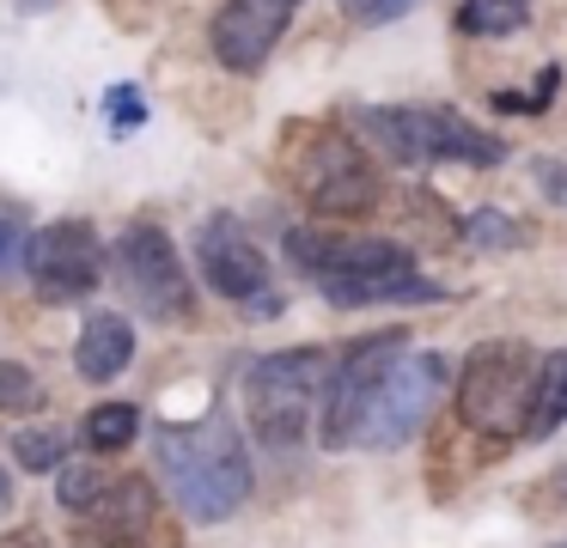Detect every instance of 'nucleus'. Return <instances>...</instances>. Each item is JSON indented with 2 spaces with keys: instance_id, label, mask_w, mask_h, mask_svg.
Listing matches in <instances>:
<instances>
[{
  "instance_id": "f257e3e1",
  "label": "nucleus",
  "mask_w": 567,
  "mask_h": 548,
  "mask_svg": "<svg viewBox=\"0 0 567 548\" xmlns=\"http://www.w3.org/2000/svg\"><path fill=\"white\" fill-rule=\"evenodd\" d=\"M293 268L342 311L360 304H433L445 299L440 280L421 275L415 250L396 238H360V231H330V226H293L287 231Z\"/></svg>"
},
{
  "instance_id": "f03ea898",
  "label": "nucleus",
  "mask_w": 567,
  "mask_h": 548,
  "mask_svg": "<svg viewBox=\"0 0 567 548\" xmlns=\"http://www.w3.org/2000/svg\"><path fill=\"white\" fill-rule=\"evenodd\" d=\"M153 463H159L165 487H172L177 511L189 524H220L250 499V445L226 409L202 414V421H165L153 433Z\"/></svg>"
},
{
  "instance_id": "7ed1b4c3",
  "label": "nucleus",
  "mask_w": 567,
  "mask_h": 548,
  "mask_svg": "<svg viewBox=\"0 0 567 548\" xmlns=\"http://www.w3.org/2000/svg\"><path fill=\"white\" fill-rule=\"evenodd\" d=\"M55 499L68 511L74 548H172L165 542V506L147 475L104 469V463H62Z\"/></svg>"
},
{
  "instance_id": "20e7f679",
  "label": "nucleus",
  "mask_w": 567,
  "mask_h": 548,
  "mask_svg": "<svg viewBox=\"0 0 567 548\" xmlns=\"http://www.w3.org/2000/svg\"><path fill=\"white\" fill-rule=\"evenodd\" d=\"M360 128L391 165L433 170V165H501L506 141L488 128H476L470 116H457L452 104H372L360 110Z\"/></svg>"
},
{
  "instance_id": "39448f33",
  "label": "nucleus",
  "mask_w": 567,
  "mask_h": 548,
  "mask_svg": "<svg viewBox=\"0 0 567 548\" xmlns=\"http://www.w3.org/2000/svg\"><path fill=\"white\" fill-rule=\"evenodd\" d=\"M330 360L336 353L323 348H281V353H262L245 372V421L269 451H293L306 438H318V402H323Z\"/></svg>"
},
{
  "instance_id": "423d86ee",
  "label": "nucleus",
  "mask_w": 567,
  "mask_h": 548,
  "mask_svg": "<svg viewBox=\"0 0 567 548\" xmlns=\"http://www.w3.org/2000/svg\"><path fill=\"white\" fill-rule=\"evenodd\" d=\"M281 170L299 189V201L323 219H360L372 201H379V177H372V158L360 153L354 134L342 128H311V122H293L281 146Z\"/></svg>"
},
{
  "instance_id": "0eeeda50",
  "label": "nucleus",
  "mask_w": 567,
  "mask_h": 548,
  "mask_svg": "<svg viewBox=\"0 0 567 548\" xmlns=\"http://www.w3.org/2000/svg\"><path fill=\"white\" fill-rule=\"evenodd\" d=\"M537 365L543 353H530L525 341L470 348L464 372H457V421L488 438H518L530 414V390H537Z\"/></svg>"
},
{
  "instance_id": "6e6552de",
  "label": "nucleus",
  "mask_w": 567,
  "mask_h": 548,
  "mask_svg": "<svg viewBox=\"0 0 567 548\" xmlns=\"http://www.w3.org/2000/svg\"><path fill=\"white\" fill-rule=\"evenodd\" d=\"M111 280L123 287V299L141 317H159V323H196V287H189V268L177 256V244L165 238L153 219L123 226V238L111 244Z\"/></svg>"
},
{
  "instance_id": "1a4fd4ad",
  "label": "nucleus",
  "mask_w": 567,
  "mask_h": 548,
  "mask_svg": "<svg viewBox=\"0 0 567 548\" xmlns=\"http://www.w3.org/2000/svg\"><path fill=\"white\" fill-rule=\"evenodd\" d=\"M409 353V329H384V335H360L348 341L330 360V378H323V402H318V445L323 451H348L360 445V426H367V409L379 396V384L391 378V365Z\"/></svg>"
},
{
  "instance_id": "9d476101",
  "label": "nucleus",
  "mask_w": 567,
  "mask_h": 548,
  "mask_svg": "<svg viewBox=\"0 0 567 548\" xmlns=\"http://www.w3.org/2000/svg\"><path fill=\"white\" fill-rule=\"evenodd\" d=\"M445 378H452V360H445V353H433V348L415 353V348H409L403 360L391 365V378L379 384V396H372L367 426H360V445H367V451L409 445V438L421 433V421L440 409Z\"/></svg>"
},
{
  "instance_id": "9b49d317",
  "label": "nucleus",
  "mask_w": 567,
  "mask_h": 548,
  "mask_svg": "<svg viewBox=\"0 0 567 548\" xmlns=\"http://www.w3.org/2000/svg\"><path fill=\"white\" fill-rule=\"evenodd\" d=\"M31 292L43 304H80L99 292V280L111 275V256H104L92 219H50V226L31 238Z\"/></svg>"
},
{
  "instance_id": "f8f14e48",
  "label": "nucleus",
  "mask_w": 567,
  "mask_h": 548,
  "mask_svg": "<svg viewBox=\"0 0 567 548\" xmlns=\"http://www.w3.org/2000/svg\"><path fill=\"white\" fill-rule=\"evenodd\" d=\"M196 268L202 280H208L220 299H238V304H269V256H262V244L250 238L245 226H238L233 214H214L208 226L196 231Z\"/></svg>"
},
{
  "instance_id": "ddd939ff",
  "label": "nucleus",
  "mask_w": 567,
  "mask_h": 548,
  "mask_svg": "<svg viewBox=\"0 0 567 548\" xmlns=\"http://www.w3.org/2000/svg\"><path fill=\"white\" fill-rule=\"evenodd\" d=\"M299 7H306V0H226L208 24V43H214V55H220V68L257 73L262 61L275 55V43L287 37V24H293Z\"/></svg>"
},
{
  "instance_id": "4468645a",
  "label": "nucleus",
  "mask_w": 567,
  "mask_h": 548,
  "mask_svg": "<svg viewBox=\"0 0 567 548\" xmlns=\"http://www.w3.org/2000/svg\"><path fill=\"white\" fill-rule=\"evenodd\" d=\"M128 360H135V323L123 311H92L74 341V372L86 384H111L128 372Z\"/></svg>"
},
{
  "instance_id": "2eb2a0df",
  "label": "nucleus",
  "mask_w": 567,
  "mask_h": 548,
  "mask_svg": "<svg viewBox=\"0 0 567 548\" xmlns=\"http://www.w3.org/2000/svg\"><path fill=\"white\" fill-rule=\"evenodd\" d=\"M567 421V348L543 353L537 365V390H530V414H525V438H549Z\"/></svg>"
},
{
  "instance_id": "dca6fc26",
  "label": "nucleus",
  "mask_w": 567,
  "mask_h": 548,
  "mask_svg": "<svg viewBox=\"0 0 567 548\" xmlns=\"http://www.w3.org/2000/svg\"><path fill=\"white\" fill-rule=\"evenodd\" d=\"M141 433V409L135 402H99V409L80 421V445L99 451V457H111V451H128Z\"/></svg>"
},
{
  "instance_id": "f3484780",
  "label": "nucleus",
  "mask_w": 567,
  "mask_h": 548,
  "mask_svg": "<svg viewBox=\"0 0 567 548\" xmlns=\"http://www.w3.org/2000/svg\"><path fill=\"white\" fill-rule=\"evenodd\" d=\"M530 19V0H457V31L464 37H506Z\"/></svg>"
},
{
  "instance_id": "a211bd4d",
  "label": "nucleus",
  "mask_w": 567,
  "mask_h": 548,
  "mask_svg": "<svg viewBox=\"0 0 567 548\" xmlns=\"http://www.w3.org/2000/svg\"><path fill=\"white\" fill-rule=\"evenodd\" d=\"M13 457L31 475H55L68 463V438L50 433V426H25V433H13Z\"/></svg>"
},
{
  "instance_id": "6ab92c4d",
  "label": "nucleus",
  "mask_w": 567,
  "mask_h": 548,
  "mask_svg": "<svg viewBox=\"0 0 567 548\" xmlns=\"http://www.w3.org/2000/svg\"><path fill=\"white\" fill-rule=\"evenodd\" d=\"M464 238H470V250H513V244H518V226L501 214V207H470Z\"/></svg>"
},
{
  "instance_id": "aec40b11",
  "label": "nucleus",
  "mask_w": 567,
  "mask_h": 548,
  "mask_svg": "<svg viewBox=\"0 0 567 548\" xmlns=\"http://www.w3.org/2000/svg\"><path fill=\"white\" fill-rule=\"evenodd\" d=\"M104 116H111L116 141H128L135 128H147V97H141L135 85H111V92H104Z\"/></svg>"
},
{
  "instance_id": "412c9836",
  "label": "nucleus",
  "mask_w": 567,
  "mask_h": 548,
  "mask_svg": "<svg viewBox=\"0 0 567 548\" xmlns=\"http://www.w3.org/2000/svg\"><path fill=\"white\" fill-rule=\"evenodd\" d=\"M0 409H13V414L43 409V384L25 372V365H13V360H0Z\"/></svg>"
},
{
  "instance_id": "4be33fe9",
  "label": "nucleus",
  "mask_w": 567,
  "mask_h": 548,
  "mask_svg": "<svg viewBox=\"0 0 567 548\" xmlns=\"http://www.w3.org/2000/svg\"><path fill=\"white\" fill-rule=\"evenodd\" d=\"M555 85H561V68L549 61V68L537 73V85H530V92H494V110H518V116H537V110H549Z\"/></svg>"
},
{
  "instance_id": "5701e85b",
  "label": "nucleus",
  "mask_w": 567,
  "mask_h": 548,
  "mask_svg": "<svg viewBox=\"0 0 567 548\" xmlns=\"http://www.w3.org/2000/svg\"><path fill=\"white\" fill-rule=\"evenodd\" d=\"M31 256V231L19 219H0V280H13Z\"/></svg>"
},
{
  "instance_id": "b1692460",
  "label": "nucleus",
  "mask_w": 567,
  "mask_h": 548,
  "mask_svg": "<svg viewBox=\"0 0 567 548\" xmlns=\"http://www.w3.org/2000/svg\"><path fill=\"white\" fill-rule=\"evenodd\" d=\"M342 12L354 24H391V19L409 12V0H342Z\"/></svg>"
},
{
  "instance_id": "393cba45",
  "label": "nucleus",
  "mask_w": 567,
  "mask_h": 548,
  "mask_svg": "<svg viewBox=\"0 0 567 548\" xmlns=\"http://www.w3.org/2000/svg\"><path fill=\"white\" fill-rule=\"evenodd\" d=\"M537 177H543V195H549V201H567V165L561 158H537Z\"/></svg>"
},
{
  "instance_id": "a878e982",
  "label": "nucleus",
  "mask_w": 567,
  "mask_h": 548,
  "mask_svg": "<svg viewBox=\"0 0 567 548\" xmlns=\"http://www.w3.org/2000/svg\"><path fill=\"white\" fill-rule=\"evenodd\" d=\"M0 548H43V536H25V530H13V536H0Z\"/></svg>"
},
{
  "instance_id": "bb28decb",
  "label": "nucleus",
  "mask_w": 567,
  "mask_h": 548,
  "mask_svg": "<svg viewBox=\"0 0 567 548\" xmlns=\"http://www.w3.org/2000/svg\"><path fill=\"white\" fill-rule=\"evenodd\" d=\"M7 511H13V475L0 469V518H7Z\"/></svg>"
},
{
  "instance_id": "cd10ccee",
  "label": "nucleus",
  "mask_w": 567,
  "mask_h": 548,
  "mask_svg": "<svg viewBox=\"0 0 567 548\" xmlns=\"http://www.w3.org/2000/svg\"><path fill=\"white\" fill-rule=\"evenodd\" d=\"M62 0H19V12H55Z\"/></svg>"
},
{
  "instance_id": "c85d7f7f",
  "label": "nucleus",
  "mask_w": 567,
  "mask_h": 548,
  "mask_svg": "<svg viewBox=\"0 0 567 548\" xmlns=\"http://www.w3.org/2000/svg\"><path fill=\"white\" fill-rule=\"evenodd\" d=\"M555 494H561V499H567V469H561V475H555Z\"/></svg>"
},
{
  "instance_id": "c756f323",
  "label": "nucleus",
  "mask_w": 567,
  "mask_h": 548,
  "mask_svg": "<svg viewBox=\"0 0 567 548\" xmlns=\"http://www.w3.org/2000/svg\"><path fill=\"white\" fill-rule=\"evenodd\" d=\"M549 548H567V542H549Z\"/></svg>"
}]
</instances>
